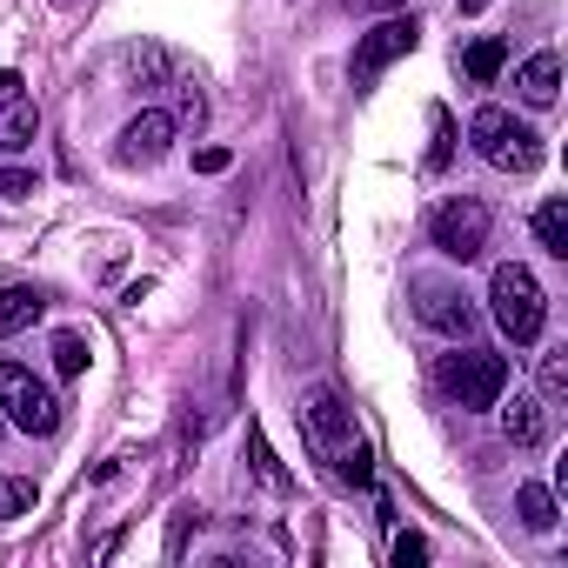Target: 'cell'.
Returning <instances> with one entry per match:
<instances>
[{
  "instance_id": "6da1fadb",
  "label": "cell",
  "mask_w": 568,
  "mask_h": 568,
  "mask_svg": "<svg viewBox=\"0 0 568 568\" xmlns=\"http://www.w3.org/2000/svg\"><path fill=\"white\" fill-rule=\"evenodd\" d=\"M488 315H495V328H501L515 348H535V342H541L548 295H541V281H535L521 261H501V267L488 274Z\"/></svg>"
},
{
  "instance_id": "7a4b0ae2",
  "label": "cell",
  "mask_w": 568,
  "mask_h": 568,
  "mask_svg": "<svg viewBox=\"0 0 568 568\" xmlns=\"http://www.w3.org/2000/svg\"><path fill=\"white\" fill-rule=\"evenodd\" d=\"M468 141H475V154L488 161V168H501V174H535L541 168V134L535 128H521L508 108H475V121H468Z\"/></svg>"
},
{
  "instance_id": "3957f363",
  "label": "cell",
  "mask_w": 568,
  "mask_h": 568,
  "mask_svg": "<svg viewBox=\"0 0 568 568\" xmlns=\"http://www.w3.org/2000/svg\"><path fill=\"white\" fill-rule=\"evenodd\" d=\"M435 375H442V388H448L455 408H495L501 388H508V355H495V348H455V355H442Z\"/></svg>"
},
{
  "instance_id": "277c9868",
  "label": "cell",
  "mask_w": 568,
  "mask_h": 568,
  "mask_svg": "<svg viewBox=\"0 0 568 568\" xmlns=\"http://www.w3.org/2000/svg\"><path fill=\"white\" fill-rule=\"evenodd\" d=\"M0 415H8L21 435H54L61 428V395L28 362H0Z\"/></svg>"
},
{
  "instance_id": "5b68a950",
  "label": "cell",
  "mask_w": 568,
  "mask_h": 568,
  "mask_svg": "<svg viewBox=\"0 0 568 568\" xmlns=\"http://www.w3.org/2000/svg\"><path fill=\"white\" fill-rule=\"evenodd\" d=\"M488 227H495V214H488L481 194H448V201L428 214V241H435L448 261H462V267L488 247Z\"/></svg>"
},
{
  "instance_id": "8992f818",
  "label": "cell",
  "mask_w": 568,
  "mask_h": 568,
  "mask_svg": "<svg viewBox=\"0 0 568 568\" xmlns=\"http://www.w3.org/2000/svg\"><path fill=\"white\" fill-rule=\"evenodd\" d=\"M415 41H422V28H415V14L402 8V14H388V21H375L362 41H355V61H348V74H355V88H368L375 74H388L402 54H415Z\"/></svg>"
},
{
  "instance_id": "52a82bcc",
  "label": "cell",
  "mask_w": 568,
  "mask_h": 568,
  "mask_svg": "<svg viewBox=\"0 0 568 568\" xmlns=\"http://www.w3.org/2000/svg\"><path fill=\"white\" fill-rule=\"evenodd\" d=\"M168 148H174V114L148 108V114H134V121L121 128V141H114V161H121V168H154Z\"/></svg>"
},
{
  "instance_id": "ba28073f",
  "label": "cell",
  "mask_w": 568,
  "mask_h": 568,
  "mask_svg": "<svg viewBox=\"0 0 568 568\" xmlns=\"http://www.w3.org/2000/svg\"><path fill=\"white\" fill-rule=\"evenodd\" d=\"M415 315L428 322V328H442V335H475V308H468V295L462 288H448V281H415Z\"/></svg>"
},
{
  "instance_id": "9c48e42d",
  "label": "cell",
  "mask_w": 568,
  "mask_h": 568,
  "mask_svg": "<svg viewBox=\"0 0 568 568\" xmlns=\"http://www.w3.org/2000/svg\"><path fill=\"white\" fill-rule=\"evenodd\" d=\"M302 428H308V442L328 455V448H342V442L355 435V408H348L335 388H308V402H302Z\"/></svg>"
},
{
  "instance_id": "30bf717a",
  "label": "cell",
  "mask_w": 568,
  "mask_h": 568,
  "mask_svg": "<svg viewBox=\"0 0 568 568\" xmlns=\"http://www.w3.org/2000/svg\"><path fill=\"white\" fill-rule=\"evenodd\" d=\"M548 428H555V415H548V402H541V395H515V402L501 408V435H508L515 448H541V442H548Z\"/></svg>"
},
{
  "instance_id": "8fae6325",
  "label": "cell",
  "mask_w": 568,
  "mask_h": 568,
  "mask_svg": "<svg viewBox=\"0 0 568 568\" xmlns=\"http://www.w3.org/2000/svg\"><path fill=\"white\" fill-rule=\"evenodd\" d=\"M34 141H41V108L28 94L0 101V154H28Z\"/></svg>"
},
{
  "instance_id": "7c38bea8",
  "label": "cell",
  "mask_w": 568,
  "mask_h": 568,
  "mask_svg": "<svg viewBox=\"0 0 568 568\" xmlns=\"http://www.w3.org/2000/svg\"><path fill=\"white\" fill-rule=\"evenodd\" d=\"M515 88H521V101L528 108H555V94H561V54H528L521 61V74H515Z\"/></svg>"
},
{
  "instance_id": "4fadbf2b",
  "label": "cell",
  "mask_w": 568,
  "mask_h": 568,
  "mask_svg": "<svg viewBox=\"0 0 568 568\" xmlns=\"http://www.w3.org/2000/svg\"><path fill=\"white\" fill-rule=\"evenodd\" d=\"M48 315V288H28V281H14V288H0V335H21Z\"/></svg>"
},
{
  "instance_id": "5bb4252c",
  "label": "cell",
  "mask_w": 568,
  "mask_h": 568,
  "mask_svg": "<svg viewBox=\"0 0 568 568\" xmlns=\"http://www.w3.org/2000/svg\"><path fill=\"white\" fill-rule=\"evenodd\" d=\"M535 241H541V254L568 261V201H561V194H548V201L535 207Z\"/></svg>"
},
{
  "instance_id": "9a60e30c",
  "label": "cell",
  "mask_w": 568,
  "mask_h": 568,
  "mask_svg": "<svg viewBox=\"0 0 568 568\" xmlns=\"http://www.w3.org/2000/svg\"><path fill=\"white\" fill-rule=\"evenodd\" d=\"M501 68H508V41H501V34H488V41H475V48L462 54V74H468L475 88H495Z\"/></svg>"
},
{
  "instance_id": "2e32d148",
  "label": "cell",
  "mask_w": 568,
  "mask_h": 568,
  "mask_svg": "<svg viewBox=\"0 0 568 568\" xmlns=\"http://www.w3.org/2000/svg\"><path fill=\"white\" fill-rule=\"evenodd\" d=\"M515 515H521V528H528V535H548V528H555V488L521 481V488H515Z\"/></svg>"
},
{
  "instance_id": "e0dca14e",
  "label": "cell",
  "mask_w": 568,
  "mask_h": 568,
  "mask_svg": "<svg viewBox=\"0 0 568 568\" xmlns=\"http://www.w3.org/2000/svg\"><path fill=\"white\" fill-rule=\"evenodd\" d=\"M328 455H335V475H342L348 488H375V455H368L355 435H348L342 448H328Z\"/></svg>"
},
{
  "instance_id": "ac0fdd59",
  "label": "cell",
  "mask_w": 568,
  "mask_h": 568,
  "mask_svg": "<svg viewBox=\"0 0 568 568\" xmlns=\"http://www.w3.org/2000/svg\"><path fill=\"white\" fill-rule=\"evenodd\" d=\"M247 462H254L261 488H274V495H288V488H295V481H288V468L274 462V448H267V435H261V428H247Z\"/></svg>"
},
{
  "instance_id": "d6986e66",
  "label": "cell",
  "mask_w": 568,
  "mask_h": 568,
  "mask_svg": "<svg viewBox=\"0 0 568 568\" xmlns=\"http://www.w3.org/2000/svg\"><path fill=\"white\" fill-rule=\"evenodd\" d=\"M88 362H94V348H88V335H74V328H61L54 335V368L74 382V375H88Z\"/></svg>"
},
{
  "instance_id": "ffe728a7",
  "label": "cell",
  "mask_w": 568,
  "mask_h": 568,
  "mask_svg": "<svg viewBox=\"0 0 568 568\" xmlns=\"http://www.w3.org/2000/svg\"><path fill=\"white\" fill-rule=\"evenodd\" d=\"M568 395V348H548L541 355V402H561Z\"/></svg>"
},
{
  "instance_id": "44dd1931",
  "label": "cell",
  "mask_w": 568,
  "mask_h": 568,
  "mask_svg": "<svg viewBox=\"0 0 568 568\" xmlns=\"http://www.w3.org/2000/svg\"><path fill=\"white\" fill-rule=\"evenodd\" d=\"M388 561H395V568H422V561H428V535H415V528H402V535L388 541Z\"/></svg>"
},
{
  "instance_id": "7402d4cb",
  "label": "cell",
  "mask_w": 568,
  "mask_h": 568,
  "mask_svg": "<svg viewBox=\"0 0 568 568\" xmlns=\"http://www.w3.org/2000/svg\"><path fill=\"white\" fill-rule=\"evenodd\" d=\"M28 508H34V481H21V475L0 481V515H28Z\"/></svg>"
},
{
  "instance_id": "603a6c76",
  "label": "cell",
  "mask_w": 568,
  "mask_h": 568,
  "mask_svg": "<svg viewBox=\"0 0 568 568\" xmlns=\"http://www.w3.org/2000/svg\"><path fill=\"white\" fill-rule=\"evenodd\" d=\"M448 148H455V121H448V114L435 108V148H428V168H435V174L448 168Z\"/></svg>"
},
{
  "instance_id": "cb8c5ba5",
  "label": "cell",
  "mask_w": 568,
  "mask_h": 568,
  "mask_svg": "<svg viewBox=\"0 0 568 568\" xmlns=\"http://www.w3.org/2000/svg\"><path fill=\"white\" fill-rule=\"evenodd\" d=\"M34 194V174L28 168H0V201H28Z\"/></svg>"
},
{
  "instance_id": "d4e9b609",
  "label": "cell",
  "mask_w": 568,
  "mask_h": 568,
  "mask_svg": "<svg viewBox=\"0 0 568 568\" xmlns=\"http://www.w3.org/2000/svg\"><path fill=\"white\" fill-rule=\"evenodd\" d=\"M181 121H187V128L207 121V94H201V88H181V114H174V128H181Z\"/></svg>"
},
{
  "instance_id": "484cf974",
  "label": "cell",
  "mask_w": 568,
  "mask_h": 568,
  "mask_svg": "<svg viewBox=\"0 0 568 568\" xmlns=\"http://www.w3.org/2000/svg\"><path fill=\"white\" fill-rule=\"evenodd\" d=\"M187 528H201V508H181L174 515V535H168V555L181 561V548H187Z\"/></svg>"
},
{
  "instance_id": "4316f807",
  "label": "cell",
  "mask_w": 568,
  "mask_h": 568,
  "mask_svg": "<svg viewBox=\"0 0 568 568\" xmlns=\"http://www.w3.org/2000/svg\"><path fill=\"white\" fill-rule=\"evenodd\" d=\"M227 161H234V154H227V148H201V154H194V168H201V174H221V168H227Z\"/></svg>"
},
{
  "instance_id": "83f0119b",
  "label": "cell",
  "mask_w": 568,
  "mask_h": 568,
  "mask_svg": "<svg viewBox=\"0 0 568 568\" xmlns=\"http://www.w3.org/2000/svg\"><path fill=\"white\" fill-rule=\"evenodd\" d=\"M348 8H362V14H402L408 0H348Z\"/></svg>"
},
{
  "instance_id": "f1b7e54d",
  "label": "cell",
  "mask_w": 568,
  "mask_h": 568,
  "mask_svg": "<svg viewBox=\"0 0 568 568\" xmlns=\"http://www.w3.org/2000/svg\"><path fill=\"white\" fill-rule=\"evenodd\" d=\"M14 94H21V74L8 68V74H0V101H14Z\"/></svg>"
},
{
  "instance_id": "f546056e",
  "label": "cell",
  "mask_w": 568,
  "mask_h": 568,
  "mask_svg": "<svg viewBox=\"0 0 568 568\" xmlns=\"http://www.w3.org/2000/svg\"><path fill=\"white\" fill-rule=\"evenodd\" d=\"M455 8H462V14H481V8H488V0H455Z\"/></svg>"
},
{
  "instance_id": "4dcf8cb0",
  "label": "cell",
  "mask_w": 568,
  "mask_h": 568,
  "mask_svg": "<svg viewBox=\"0 0 568 568\" xmlns=\"http://www.w3.org/2000/svg\"><path fill=\"white\" fill-rule=\"evenodd\" d=\"M0 428H8V415H0Z\"/></svg>"
}]
</instances>
